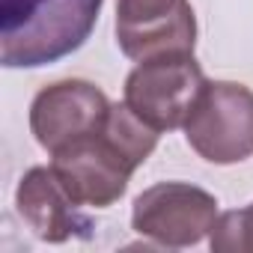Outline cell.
Instances as JSON below:
<instances>
[{
    "instance_id": "5",
    "label": "cell",
    "mask_w": 253,
    "mask_h": 253,
    "mask_svg": "<svg viewBox=\"0 0 253 253\" xmlns=\"http://www.w3.org/2000/svg\"><path fill=\"white\" fill-rule=\"evenodd\" d=\"M217 220V200L185 182H161L134 200L131 226L167 247L197 244Z\"/></svg>"
},
{
    "instance_id": "7",
    "label": "cell",
    "mask_w": 253,
    "mask_h": 253,
    "mask_svg": "<svg viewBox=\"0 0 253 253\" xmlns=\"http://www.w3.org/2000/svg\"><path fill=\"white\" fill-rule=\"evenodd\" d=\"M110 107L113 104L98 86L86 81H57L33 98L30 128L48 152H57L78 137L101 131Z\"/></svg>"
},
{
    "instance_id": "4",
    "label": "cell",
    "mask_w": 253,
    "mask_h": 253,
    "mask_svg": "<svg viewBox=\"0 0 253 253\" xmlns=\"http://www.w3.org/2000/svg\"><path fill=\"white\" fill-rule=\"evenodd\" d=\"M140 164L125 152L104 128L86 137H78L54 152L51 170L57 173L60 185L78 206L107 209L128 188L131 173Z\"/></svg>"
},
{
    "instance_id": "6",
    "label": "cell",
    "mask_w": 253,
    "mask_h": 253,
    "mask_svg": "<svg viewBox=\"0 0 253 253\" xmlns=\"http://www.w3.org/2000/svg\"><path fill=\"white\" fill-rule=\"evenodd\" d=\"M116 42L131 60L194 54L197 21L188 0H116Z\"/></svg>"
},
{
    "instance_id": "2",
    "label": "cell",
    "mask_w": 253,
    "mask_h": 253,
    "mask_svg": "<svg viewBox=\"0 0 253 253\" xmlns=\"http://www.w3.org/2000/svg\"><path fill=\"white\" fill-rule=\"evenodd\" d=\"M191 149L211 164H238L253 155V92L232 81H206L185 119Z\"/></svg>"
},
{
    "instance_id": "9",
    "label": "cell",
    "mask_w": 253,
    "mask_h": 253,
    "mask_svg": "<svg viewBox=\"0 0 253 253\" xmlns=\"http://www.w3.org/2000/svg\"><path fill=\"white\" fill-rule=\"evenodd\" d=\"M209 244L214 253H253V203L247 209L217 214Z\"/></svg>"
},
{
    "instance_id": "1",
    "label": "cell",
    "mask_w": 253,
    "mask_h": 253,
    "mask_svg": "<svg viewBox=\"0 0 253 253\" xmlns=\"http://www.w3.org/2000/svg\"><path fill=\"white\" fill-rule=\"evenodd\" d=\"M101 0H0V60L6 69H39L78 51Z\"/></svg>"
},
{
    "instance_id": "3",
    "label": "cell",
    "mask_w": 253,
    "mask_h": 253,
    "mask_svg": "<svg viewBox=\"0 0 253 253\" xmlns=\"http://www.w3.org/2000/svg\"><path fill=\"white\" fill-rule=\"evenodd\" d=\"M203 86L206 78L194 54H164L143 60L128 75L125 104L155 131H170L185 125Z\"/></svg>"
},
{
    "instance_id": "8",
    "label": "cell",
    "mask_w": 253,
    "mask_h": 253,
    "mask_svg": "<svg viewBox=\"0 0 253 253\" xmlns=\"http://www.w3.org/2000/svg\"><path fill=\"white\" fill-rule=\"evenodd\" d=\"M15 206L18 214L30 223V229L42 238V241H66L75 229L84 226V220L75 211V200L66 194V188L60 185L57 173L51 167H33L15 194Z\"/></svg>"
}]
</instances>
